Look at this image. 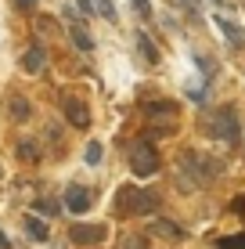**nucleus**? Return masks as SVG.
<instances>
[{
    "mask_svg": "<svg viewBox=\"0 0 245 249\" xmlns=\"http://www.w3.org/2000/svg\"><path fill=\"white\" fill-rule=\"evenodd\" d=\"M7 112L25 123V119L33 116V105H29V98H25V94H11V101H7Z\"/></svg>",
    "mask_w": 245,
    "mask_h": 249,
    "instance_id": "1a4fd4ad",
    "label": "nucleus"
},
{
    "mask_svg": "<svg viewBox=\"0 0 245 249\" xmlns=\"http://www.w3.org/2000/svg\"><path fill=\"white\" fill-rule=\"evenodd\" d=\"M18 156H22L25 162H36V159H40V144H36V141H18Z\"/></svg>",
    "mask_w": 245,
    "mask_h": 249,
    "instance_id": "dca6fc26",
    "label": "nucleus"
},
{
    "mask_svg": "<svg viewBox=\"0 0 245 249\" xmlns=\"http://www.w3.org/2000/svg\"><path fill=\"white\" fill-rule=\"evenodd\" d=\"M145 112L148 116H177V105H170V101H148V105H145Z\"/></svg>",
    "mask_w": 245,
    "mask_h": 249,
    "instance_id": "2eb2a0df",
    "label": "nucleus"
},
{
    "mask_svg": "<svg viewBox=\"0 0 245 249\" xmlns=\"http://www.w3.org/2000/svg\"><path fill=\"white\" fill-rule=\"evenodd\" d=\"M130 4L137 7V15H141V18H151V4H148V0H130Z\"/></svg>",
    "mask_w": 245,
    "mask_h": 249,
    "instance_id": "412c9836",
    "label": "nucleus"
},
{
    "mask_svg": "<svg viewBox=\"0 0 245 249\" xmlns=\"http://www.w3.org/2000/svg\"><path fill=\"white\" fill-rule=\"evenodd\" d=\"M213 4H216V7H227V0H213Z\"/></svg>",
    "mask_w": 245,
    "mask_h": 249,
    "instance_id": "a878e982",
    "label": "nucleus"
},
{
    "mask_svg": "<svg viewBox=\"0 0 245 249\" xmlns=\"http://www.w3.org/2000/svg\"><path fill=\"white\" fill-rule=\"evenodd\" d=\"M206 130L213 137H220V141H238L242 137V123H238V112L234 108H216V112L206 116Z\"/></svg>",
    "mask_w": 245,
    "mask_h": 249,
    "instance_id": "7ed1b4c3",
    "label": "nucleus"
},
{
    "mask_svg": "<svg viewBox=\"0 0 245 249\" xmlns=\"http://www.w3.org/2000/svg\"><path fill=\"white\" fill-rule=\"evenodd\" d=\"M115 210L126 213V217H148V213L159 210V195L148 192V188H137V184H126L115 199Z\"/></svg>",
    "mask_w": 245,
    "mask_h": 249,
    "instance_id": "f03ea898",
    "label": "nucleus"
},
{
    "mask_svg": "<svg viewBox=\"0 0 245 249\" xmlns=\"http://www.w3.org/2000/svg\"><path fill=\"white\" fill-rule=\"evenodd\" d=\"M44 62H47V58H44V51H40V47H29L22 54V69H25V72H33V76L44 69Z\"/></svg>",
    "mask_w": 245,
    "mask_h": 249,
    "instance_id": "9d476101",
    "label": "nucleus"
},
{
    "mask_svg": "<svg viewBox=\"0 0 245 249\" xmlns=\"http://www.w3.org/2000/svg\"><path fill=\"white\" fill-rule=\"evenodd\" d=\"M195 62H198V69H202V76L209 80V76H213V62H209L206 54H195Z\"/></svg>",
    "mask_w": 245,
    "mask_h": 249,
    "instance_id": "aec40b11",
    "label": "nucleus"
},
{
    "mask_svg": "<svg viewBox=\"0 0 245 249\" xmlns=\"http://www.w3.org/2000/svg\"><path fill=\"white\" fill-rule=\"evenodd\" d=\"M213 25L227 36V44H231V47H242V44H245V29H242L238 22H231V18H224V15H216Z\"/></svg>",
    "mask_w": 245,
    "mask_h": 249,
    "instance_id": "6e6552de",
    "label": "nucleus"
},
{
    "mask_svg": "<svg viewBox=\"0 0 245 249\" xmlns=\"http://www.w3.org/2000/svg\"><path fill=\"white\" fill-rule=\"evenodd\" d=\"M133 40H137V51L145 54V62L155 65V62H159V51H155V44H151V36H148V33H137Z\"/></svg>",
    "mask_w": 245,
    "mask_h": 249,
    "instance_id": "ddd939ff",
    "label": "nucleus"
},
{
    "mask_svg": "<svg viewBox=\"0 0 245 249\" xmlns=\"http://www.w3.org/2000/svg\"><path fill=\"white\" fill-rule=\"evenodd\" d=\"M36 213H47V217H54V213H58V202H50V199H40V202H36Z\"/></svg>",
    "mask_w": 245,
    "mask_h": 249,
    "instance_id": "6ab92c4d",
    "label": "nucleus"
},
{
    "mask_svg": "<svg viewBox=\"0 0 245 249\" xmlns=\"http://www.w3.org/2000/svg\"><path fill=\"white\" fill-rule=\"evenodd\" d=\"M94 4H98V11H94V15H105L108 22H115V7H112V0H94Z\"/></svg>",
    "mask_w": 245,
    "mask_h": 249,
    "instance_id": "a211bd4d",
    "label": "nucleus"
},
{
    "mask_svg": "<svg viewBox=\"0 0 245 249\" xmlns=\"http://www.w3.org/2000/svg\"><path fill=\"white\" fill-rule=\"evenodd\" d=\"M0 249H11V242L4 238V231H0Z\"/></svg>",
    "mask_w": 245,
    "mask_h": 249,
    "instance_id": "b1692460",
    "label": "nucleus"
},
{
    "mask_svg": "<svg viewBox=\"0 0 245 249\" xmlns=\"http://www.w3.org/2000/svg\"><path fill=\"white\" fill-rule=\"evenodd\" d=\"M25 231H29V238H36V242H47L50 238V231L40 217H25Z\"/></svg>",
    "mask_w": 245,
    "mask_h": 249,
    "instance_id": "f8f14e48",
    "label": "nucleus"
},
{
    "mask_svg": "<svg viewBox=\"0 0 245 249\" xmlns=\"http://www.w3.org/2000/svg\"><path fill=\"white\" fill-rule=\"evenodd\" d=\"M123 249H145V238H123Z\"/></svg>",
    "mask_w": 245,
    "mask_h": 249,
    "instance_id": "4be33fe9",
    "label": "nucleus"
},
{
    "mask_svg": "<svg viewBox=\"0 0 245 249\" xmlns=\"http://www.w3.org/2000/svg\"><path fill=\"white\" fill-rule=\"evenodd\" d=\"M130 170H133V177H151L159 170V152L151 141H137L130 148Z\"/></svg>",
    "mask_w": 245,
    "mask_h": 249,
    "instance_id": "20e7f679",
    "label": "nucleus"
},
{
    "mask_svg": "<svg viewBox=\"0 0 245 249\" xmlns=\"http://www.w3.org/2000/svg\"><path fill=\"white\" fill-rule=\"evenodd\" d=\"M69 40H72V47H80V51H94V36H90L83 25H72V29H69Z\"/></svg>",
    "mask_w": 245,
    "mask_h": 249,
    "instance_id": "9b49d317",
    "label": "nucleus"
},
{
    "mask_svg": "<svg viewBox=\"0 0 245 249\" xmlns=\"http://www.w3.org/2000/svg\"><path fill=\"white\" fill-rule=\"evenodd\" d=\"M76 7H80L83 15H94V11H90V7H94V0H76Z\"/></svg>",
    "mask_w": 245,
    "mask_h": 249,
    "instance_id": "5701e85b",
    "label": "nucleus"
},
{
    "mask_svg": "<svg viewBox=\"0 0 245 249\" xmlns=\"http://www.w3.org/2000/svg\"><path fill=\"white\" fill-rule=\"evenodd\" d=\"M65 119H69L76 130H87L90 126V108L83 105L80 98H65Z\"/></svg>",
    "mask_w": 245,
    "mask_h": 249,
    "instance_id": "0eeeda50",
    "label": "nucleus"
},
{
    "mask_svg": "<svg viewBox=\"0 0 245 249\" xmlns=\"http://www.w3.org/2000/svg\"><path fill=\"white\" fill-rule=\"evenodd\" d=\"M90 202H94V195H90L87 184H69L65 188V210L69 213H87Z\"/></svg>",
    "mask_w": 245,
    "mask_h": 249,
    "instance_id": "423d86ee",
    "label": "nucleus"
},
{
    "mask_svg": "<svg viewBox=\"0 0 245 249\" xmlns=\"http://www.w3.org/2000/svg\"><path fill=\"white\" fill-rule=\"evenodd\" d=\"M224 170L220 159L206 156V152H180V159H177V184H180V192H191V188H206L209 181H216Z\"/></svg>",
    "mask_w": 245,
    "mask_h": 249,
    "instance_id": "f257e3e1",
    "label": "nucleus"
},
{
    "mask_svg": "<svg viewBox=\"0 0 245 249\" xmlns=\"http://www.w3.org/2000/svg\"><path fill=\"white\" fill-rule=\"evenodd\" d=\"M18 4H22V7H33V4H36V0H18Z\"/></svg>",
    "mask_w": 245,
    "mask_h": 249,
    "instance_id": "393cba45",
    "label": "nucleus"
},
{
    "mask_svg": "<svg viewBox=\"0 0 245 249\" xmlns=\"http://www.w3.org/2000/svg\"><path fill=\"white\" fill-rule=\"evenodd\" d=\"M83 159H87L90 166H98V162L105 159V148H101V141H90V144H87V152H83Z\"/></svg>",
    "mask_w": 245,
    "mask_h": 249,
    "instance_id": "f3484780",
    "label": "nucleus"
},
{
    "mask_svg": "<svg viewBox=\"0 0 245 249\" xmlns=\"http://www.w3.org/2000/svg\"><path fill=\"white\" fill-rule=\"evenodd\" d=\"M151 235H166V238H180V228L173 224V220H151Z\"/></svg>",
    "mask_w": 245,
    "mask_h": 249,
    "instance_id": "4468645a",
    "label": "nucleus"
},
{
    "mask_svg": "<svg viewBox=\"0 0 245 249\" xmlns=\"http://www.w3.org/2000/svg\"><path fill=\"white\" fill-rule=\"evenodd\" d=\"M69 238L76 246H98L108 238V228L105 224H72L69 228Z\"/></svg>",
    "mask_w": 245,
    "mask_h": 249,
    "instance_id": "39448f33",
    "label": "nucleus"
}]
</instances>
